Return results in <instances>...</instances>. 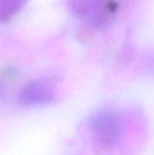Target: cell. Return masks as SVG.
Masks as SVG:
<instances>
[{
	"mask_svg": "<svg viewBox=\"0 0 154 155\" xmlns=\"http://www.w3.org/2000/svg\"><path fill=\"white\" fill-rule=\"evenodd\" d=\"M89 128L95 141L106 149L116 147L123 136L121 117L109 109H101L93 113L89 118Z\"/></svg>",
	"mask_w": 154,
	"mask_h": 155,
	"instance_id": "1",
	"label": "cell"
},
{
	"mask_svg": "<svg viewBox=\"0 0 154 155\" xmlns=\"http://www.w3.org/2000/svg\"><path fill=\"white\" fill-rule=\"evenodd\" d=\"M72 12L92 27H103L113 17L114 8L111 0H69Z\"/></svg>",
	"mask_w": 154,
	"mask_h": 155,
	"instance_id": "2",
	"label": "cell"
},
{
	"mask_svg": "<svg viewBox=\"0 0 154 155\" xmlns=\"http://www.w3.org/2000/svg\"><path fill=\"white\" fill-rule=\"evenodd\" d=\"M56 87L51 80L36 79L28 82L19 95L20 102L27 107H43L52 104L56 97Z\"/></svg>",
	"mask_w": 154,
	"mask_h": 155,
	"instance_id": "3",
	"label": "cell"
},
{
	"mask_svg": "<svg viewBox=\"0 0 154 155\" xmlns=\"http://www.w3.org/2000/svg\"><path fill=\"white\" fill-rule=\"evenodd\" d=\"M28 0H0V22L8 20L23 8Z\"/></svg>",
	"mask_w": 154,
	"mask_h": 155,
	"instance_id": "4",
	"label": "cell"
}]
</instances>
